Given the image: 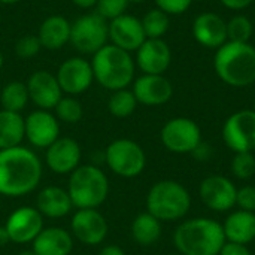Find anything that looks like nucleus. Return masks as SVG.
Returning <instances> with one entry per match:
<instances>
[{"mask_svg":"<svg viewBox=\"0 0 255 255\" xmlns=\"http://www.w3.org/2000/svg\"><path fill=\"white\" fill-rule=\"evenodd\" d=\"M42 164L37 155L24 146L0 149V194L21 197L40 182Z\"/></svg>","mask_w":255,"mask_h":255,"instance_id":"f257e3e1","label":"nucleus"},{"mask_svg":"<svg viewBox=\"0 0 255 255\" xmlns=\"http://www.w3.org/2000/svg\"><path fill=\"white\" fill-rule=\"evenodd\" d=\"M214 69L218 78L235 88L250 87L255 82V46L250 42L227 40L214 57Z\"/></svg>","mask_w":255,"mask_h":255,"instance_id":"f03ea898","label":"nucleus"},{"mask_svg":"<svg viewBox=\"0 0 255 255\" xmlns=\"http://www.w3.org/2000/svg\"><path fill=\"white\" fill-rule=\"evenodd\" d=\"M173 242L184 255H220L226 236L220 223L197 218L182 223L173 235Z\"/></svg>","mask_w":255,"mask_h":255,"instance_id":"7ed1b4c3","label":"nucleus"},{"mask_svg":"<svg viewBox=\"0 0 255 255\" xmlns=\"http://www.w3.org/2000/svg\"><path fill=\"white\" fill-rule=\"evenodd\" d=\"M94 79L109 91L127 88L134 79L136 63L130 52L108 43L99 49L91 60Z\"/></svg>","mask_w":255,"mask_h":255,"instance_id":"20e7f679","label":"nucleus"},{"mask_svg":"<svg viewBox=\"0 0 255 255\" xmlns=\"http://www.w3.org/2000/svg\"><path fill=\"white\" fill-rule=\"evenodd\" d=\"M67 193L78 209H96L108 199V176L96 166H79L70 175Z\"/></svg>","mask_w":255,"mask_h":255,"instance_id":"39448f33","label":"nucleus"},{"mask_svg":"<svg viewBox=\"0 0 255 255\" xmlns=\"http://www.w3.org/2000/svg\"><path fill=\"white\" fill-rule=\"evenodd\" d=\"M191 206V197L185 187L176 181H160L148 193V212L158 221L182 218Z\"/></svg>","mask_w":255,"mask_h":255,"instance_id":"423d86ee","label":"nucleus"},{"mask_svg":"<svg viewBox=\"0 0 255 255\" xmlns=\"http://www.w3.org/2000/svg\"><path fill=\"white\" fill-rule=\"evenodd\" d=\"M109 22L97 12L85 13L72 22L70 43L81 54L94 55L99 49L108 45Z\"/></svg>","mask_w":255,"mask_h":255,"instance_id":"0eeeda50","label":"nucleus"},{"mask_svg":"<svg viewBox=\"0 0 255 255\" xmlns=\"http://www.w3.org/2000/svg\"><path fill=\"white\" fill-rule=\"evenodd\" d=\"M106 163L114 173L123 178H134L143 172L146 157L134 140L117 139L106 149Z\"/></svg>","mask_w":255,"mask_h":255,"instance_id":"6e6552de","label":"nucleus"},{"mask_svg":"<svg viewBox=\"0 0 255 255\" xmlns=\"http://www.w3.org/2000/svg\"><path fill=\"white\" fill-rule=\"evenodd\" d=\"M223 139L235 152H251L255 148V111H238L227 118Z\"/></svg>","mask_w":255,"mask_h":255,"instance_id":"1a4fd4ad","label":"nucleus"},{"mask_svg":"<svg viewBox=\"0 0 255 255\" xmlns=\"http://www.w3.org/2000/svg\"><path fill=\"white\" fill-rule=\"evenodd\" d=\"M202 133L199 126L190 118H173L161 128L163 145L176 154L193 152L200 146Z\"/></svg>","mask_w":255,"mask_h":255,"instance_id":"9d476101","label":"nucleus"},{"mask_svg":"<svg viewBox=\"0 0 255 255\" xmlns=\"http://www.w3.org/2000/svg\"><path fill=\"white\" fill-rule=\"evenodd\" d=\"M63 93L78 96L85 93L94 82L91 61L82 57H73L61 63L55 75Z\"/></svg>","mask_w":255,"mask_h":255,"instance_id":"9b49d317","label":"nucleus"},{"mask_svg":"<svg viewBox=\"0 0 255 255\" xmlns=\"http://www.w3.org/2000/svg\"><path fill=\"white\" fill-rule=\"evenodd\" d=\"M4 229L10 242L24 245L33 242L36 236L43 230V220L36 208L22 206L9 215Z\"/></svg>","mask_w":255,"mask_h":255,"instance_id":"f8f14e48","label":"nucleus"},{"mask_svg":"<svg viewBox=\"0 0 255 255\" xmlns=\"http://www.w3.org/2000/svg\"><path fill=\"white\" fill-rule=\"evenodd\" d=\"M70 226L73 236L88 247L102 244L108 236V223L97 209H78Z\"/></svg>","mask_w":255,"mask_h":255,"instance_id":"ddd939ff","label":"nucleus"},{"mask_svg":"<svg viewBox=\"0 0 255 255\" xmlns=\"http://www.w3.org/2000/svg\"><path fill=\"white\" fill-rule=\"evenodd\" d=\"M25 137L36 148H48L60 137V124L55 115L37 109L24 120Z\"/></svg>","mask_w":255,"mask_h":255,"instance_id":"4468645a","label":"nucleus"},{"mask_svg":"<svg viewBox=\"0 0 255 255\" xmlns=\"http://www.w3.org/2000/svg\"><path fill=\"white\" fill-rule=\"evenodd\" d=\"M109 39L112 45L133 52L140 48V45L146 40L142 21L134 15L124 13L112 21H109Z\"/></svg>","mask_w":255,"mask_h":255,"instance_id":"2eb2a0df","label":"nucleus"},{"mask_svg":"<svg viewBox=\"0 0 255 255\" xmlns=\"http://www.w3.org/2000/svg\"><path fill=\"white\" fill-rule=\"evenodd\" d=\"M25 85L30 100L43 111L54 109L63 97V91L55 75L46 70H36L34 73H31Z\"/></svg>","mask_w":255,"mask_h":255,"instance_id":"dca6fc26","label":"nucleus"},{"mask_svg":"<svg viewBox=\"0 0 255 255\" xmlns=\"http://www.w3.org/2000/svg\"><path fill=\"white\" fill-rule=\"evenodd\" d=\"M133 94L137 103L161 106L173 96V85L164 75H142L133 82Z\"/></svg>","mask_w":255,"mask_h":255,"instance_id":"f3484780","label":"nucleus"},{"mask_svg":"<svg viewBox=\"0 0 255 255\" xmlns=\"http://www.w3.org/2000/svg\"><path fill=\"white\" fill-rule=\"evenodd\" d=\"M238 190L229 178L209 176L200 184L202 202L212 211L226 212L236 205Z\"/></svg>","mask_w":255,"mask_h":255,"instance_id":"a211bd4d","label":"nucleus"},{"mask_svg":"<svg viewBox=\"0 0 255 255\" xmlns=\"http://www.w3.org/2000/svg\"><path fill=\"white\" fill-rule=\"evenodd\" d=\"M170 63L172 51L163 39H146L136 51V64L145 75H163Z\"/></svg>","mask_w":255,"mask_h":255,"instance_id":"6ab92c4d","label":"nucleus"},{"mask_svg":"<svg viewBox=\"0 0 255 255\" xmlns=\"http://www.w3.org/2000/svg\"><path fill=\"white\" fill-rule=\"evenodd\" d=\"M193 36L202 46L218 49L227 42V21L215 12H203L193 22Z\"/></svg>","mask_w":255,"mask_h":255,"instance_id":"aec40b11","label":"nucleus"},{"mask_svg":"<svg viewBox=\"0 0 255 255\" xmlns=\"http://www.w3.org/2000/svg\"><path fill=\"white\" fill-rule=\"evenodd\" d=\"M79 161L81 146L75 139L58 137L52 145L46 148V163L54 173H72L76 167H79Z\"/></svg>","mask_w":255,"mask_h":255,"instance_id":"412c9836","label":"nucleus"},{"mask_svg":"<svg viewBox=\"0 0 255 255\" xmlns=\"http://www.w3.org/2000/svg\"><path fill=\"white\" fill-rule=\"evenodd\" d=\"M70 21L63 15H51L45 18L37 33L42 48L49 51L61 49L66 43L70 42Z\"/></svg>","mask_w":255,"mask_h":255,"instance_id":"4be33fe9","label":"nucleus"},{"mask_svg":"<svg viewBox=\"0 0 255 255\" xmlns=\"http://www.w3.org/2000/svg\"><path fill=\"white\" fill-rule=\"evenodd\" d=\"M31 244L36 255H69L73 250L70 233L60 227L43 229Z\"/></svg>","mask_w":255,"mask_h":255,"instance_id":"5701e85b","label":"nucleus"},{"mask_svg":"<svg viewBox=\"0 0 255 255\" xmlns=\"http://www.w3.org/2000/svg\"><path fill=\"white\" fill-rule=\"evenodd\" d=\"M72 200L66 190L60 187H46L37 194L36 209L40 215L48 218H61L66 217L72 209Z\"/></svg>","mask_w":255,"mask_h":255,"instance_id":"b1692460","label":"nucleus"},{"mask_svg":"<svg viewBox=\"0 0 255 255\" xmlns=\"http://www.w3.org/2000/svg\"><path fill=\"white\" fill-rule=\"evenodd\" d=\"M224 236L229 242L247 245L255 239V214L247 211H238L232 214L224 226Z\"/></svg>","mask_w":255,"mask_h":255,"instance_id":"393cba45","label":"nucleus"},{"mask_svg":"<svg viewBox=\"0 0 255 255\" xmlns=\"http://www.w3.org/2000/svg\"><path fill=\"white\" fill-rule=\"evenodd\" d=\"M25 137L24 118L18 112L0 111V149L19 146Z\"/></svg>","mask_w":255,"mask_h":255,"instance_id":"a878e982","label":"nucleus"},{"mask_svg":"<svg viewBox=\"0 0 255 255\" xmlns=\"http://www.w3.org/2000/svg\"><path fill=\"white\" fill-rule=\"evenodd\" d=\"M131 236L139 245L149 247L160 239L161 224L149 212L140 214L134 218V221L131 224Z\"/></svg>","mask_w":255,"mask_h":255,"instance_id":"bb28decb","label":"nucleus"},{"mask_svg":"<svg viewBox=\"0 0 255 255\" xmlns=\"http://www.w3.org/2000/svg\"><path fill=\"white\" fill-rule=\"evenodd\" d=\"M28 100H30V97H28L27 85L21 81H12V82L6 84L0 94V103L3 106V109L9 111V112L19 114L27 106Z\"/></svg>","mask_w":255,"mask_h":255,"instance_id":"cd10ccee","label":"nucleus"},{"mask_svg":"<svg viewBox=\"0 0 255 255\" xmlns=\"http://www.w3.org/2000/svg\"><path fill=\"white\" fill-rule=\"evenodd\" d=\"M140 21L146 39H163L170 27L169 15L158 7L148 10Z\"/></svg>","mask_w":255,"mask_h":255,"instance_id":"c85d7f7f","label":"nucleus"},{"mask_svg":"<svg viewBox=\"0 0 255 255\" xmlns=\"http://www.w3.org/2000/svg\"><path fill=\"white\" fill-rule=\"evenodd\" d=\"M137 106V100L133 94V91L124 88L118 91H112V96L108 102L109 112L117 118H127L130 117Z\"/></svg>","mask_w":255,"mask_h":255,"instance_id":"c756f323","label":"nucleus"},{"mask_svg":"<svg viewBox=\"0 0 255 255\" xmlns=\"http://www.w3.org/2000/svg\"><path fill=\"white\" fill-rule=\"evenodd\" d=\"M254 24L245 15H235L227 21V40L247 43L253 37Z\"/></svg>","mask_w":255,"mask_h":255,"instance_id":"7c9ffc66","label":"nucleus"},{"mask_svg":"<svg viewBox=\"0 0 255 255\" xmlns=\"http://www.w3.org/2000/svg\"><path fill=\"white\" fill-rule=\"evenodd\" d=\"M54 111H55L57 120H60L63 123H69V124L79 123L84 115V108H82L81 102L72 96L61 97L60 102L57 103V106L54 108Z\"/></svg>","mask_w":255,"mask_h":255,"instance_id":"2f4dec72","label":"nucleus"},{"mask_svg":"<svg viewBox=\"0 0 255 255\" xmlns=\"http://www.w3.org/2000/svg\"><path fill=\"white\" fill-rule=\"evenodd\" d=\"M232 170L239 179H250L255 173V157L253 152H236Z\"/></svg>","mask_w":255,"mask_h":255,"instance_id":"473e14b6","label":"nucleus"},{"mask_svg":"<svg viewBox=\"0 0 255 255\" xmlns=\"http://www.w3.org/2000/svg\"><path fill=\"white\" fill-rule=\"evenodd\" d=\"M128 3V0H97L96 9L106 21H112L126 13Z\"/></svg>","mask_w":255,"mask_h":255,"instance_id":"72a5a7b5","label":"nucleus"},{"mask_svg":"<svg viewBox=\"0 0 255 255\" xmlns=\"http://www.w3.org/2000/svg\"><path fill=\"white\" fill-rule=\"evenodd\" d=\"M42 49V45L39 42V37L34 34H27L22 36L16 43H15V54L21 60H30L34 55L39 54Z\"/></svg>","mask_w":255,"mask_h":255,"instance_id":"f704fd0d","label":"nucleus"},{"mask_svg":"<svg viewBox=\"0 0 255 255\" xmlns=\"http://www.w3.org/2000/svg\"><path fill=\"white\" fill-rule=\"evenodd\" d=\"M157 7L167 15H181L188 10L193 0H154Z\"/></svg>","mask_w":255,"mask_h":255,"instance_id":"c9c22d12","label":"nucleus"},{"mask_svg":"<svg viewBox=\"0 0 255 255\" xmlns=\"http://www.w3.org/2000/svg\"><path fill=\"white\" fill-rule=\"evenodd\" d=\"M236 205L241 208V211L255 212V187H244L238 190Z\"/></svg>","mask_w":255,"mask_h":255,"instance_id":"e433bc0d","label":"nucleus"},{"mask_svg":"<svg viewBox=\"0 0 255 255\" xmlns=\"http://www.w3.org/2000/svg\"><path fill=\"white\" fill-rule=\"evenodd\" d=\"M220 255H251V253L247 248V245L229 242V244H224Z\"/></svg>","mask_w":255,"mask_h":255,"instance_id":"4c0bfd02","label":"nucleus"},{"mask_svg":"<svg viewBox=\"0 0 255 255\" xmlns=\"http://www.w3.org/2000/svg\"><path fill=\"white\" fill-rule=\"evenodd\" d=\"M223 6L232 10H242L248 6H251L255 0H220Z\"/></svg>","mask_w":255,"mask_h":255,"instance_id":"58836bf2","label":"nucleus"},{"mask_svg":"<svg viewBox=\"0 0 255 255\" xmlns=\"http://www.w3.org/2000/svg\"><path fill=\"white\" fill-rule=\"evenodd\" d=\"M99 255H126V253L120 248V247H115V245H108L105 247L100 254Z\"/></svg>","mask_w":255,"mask_h":255,"instance_id":"ea45409f","label":"nucleus"},{"mask_svg":"<svg viewBox=\"0 0 255 255\" xmlns=\"http://www.w3.org/2000/svg\"><path fill=\"white\" fill-rule=\"evenodd\" d=\"M78 7H82V9H91V7H96L97 4V0H72Z\"/></svg>","mask_w":255,"mask_h":255,"instance_id":"a19ab883","label":"nucleus"},{"mask_svg":"<svg viewBox=\"0 0 255 255\" xmlns=\"http://www.w3.org/2000/svg\"><path fill=\"white\" fill-rule=\"evenodd\" d=\"M9 242H10V239H9V235L6 232V229L4 227H0V247H4Z\"/></svg>","mask_w":255,"mask_h":255,"instance_id":"79ce46f5","label":"nucleus"},{"mask_svg":"<svg viewBox=\"0 0 255 255\" xmlns=\"http://www.w3.org/2000/svg\"><path fill=\"white\" fill-rule=\"evenodd\" d=\"M18 1H21V0H0V3H3V4H15Z\"/></svg>","mask_w":255,"mask_h":255,"instance_id":"37998d69","label":"nucleus"},{"mask_svg":"<svg viewBox=\"0 0 255 255\" xmlns=\"http://www.w3.org/2000/svg\"><path fill=\"white\" fill-rule=\"evenodd\" d=\"M18 255H36V254H34V251H33V250H27V251H22V253H19Z\"/></svg>","mask_w":255,"mask_h":255,"instance_id":"c03bdc74","label":"nucleus"},{"mask_svg":"<svg viewBox=\"0 0 255 255\" xmlns=\"http://www.w3.org/2000/svg\"><path fill=\"white\" fill-rule=\"evenodd\" d=\"M3 61H4V58H3V52L0 51V70H1V67H3Z\"/></svg>","mask_w":255,"mask_h":255,"instance_id":"a18cd8bd","label":"nucleus"},{"mask_svg":"<svg viewBox=\"0 0 255 255\" xmlns=\"http://www.w3.org/2000/svg\"><path fill=\"white\" fill-rule=\"evenodd\" d=\"M128 1H131V3H143L145 0H128Z\"/></svg>","mask_w":255,"mask_h":255,"instance_id":"49530a36","label":"nucleus"},{"mask_svg":"<svg viewBox=\"0 0 255 255\" xmlns=\"http://www.w3.org/2000/svg\"><path fill=\"white\" fill-rule=\"evenodd\" d=\"M193 1H203V0H193Z\"/></svg>","mask_w":255,"mask_h":255,"instance_id":"de8ad7c7","label":"nucleus"}]
</instances>
